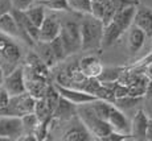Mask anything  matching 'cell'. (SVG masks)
<instances>
[{
  "instance_id": "cell-5",
  "label": "cell",
  "mask_w": 152,
  "mask_h": 141,
  "mask_svg": "<svg viewBox=\"0 0 152 141\" xmlns=\"http://www.w3.org/2000/svg\"><path fill=\"white\" fill-rule=\"evenodd\" d=\"M36 99L32 94L28 91L24 94H20L16 96H11L10 104L5 110L1 111V115H10V116H24L27 113L34 112L36 108Z\"/></svg>"
},
{
  "instance_id": "cell-23",
  "label": "cell",
  "mask_w": 152,
  "mask_h": 141,
  "mask_svg": "<svg viewBox=\"0 0 152 141\" xmlns=\"http://www.w3.org/2000/svg\"><path fill=\"white\" fill-rule=\"evenodd\" d=\"M49 44H50V48H52V50H53L57 61L65 60V57L68 55V53H66V49H65V46H64V42H62V40H61V37L58 36L57 39L50 41Z\"/></svg>"
},
{
  "instance_id": "cell-6",
  "label": "cell",
  "mask_w": 152,
  "mask_h": 141,
  "mask_svg": "<svg viewBox=\"0 0 152 141\" xmlns=\"http://www.w3.org/2000/svg\"><path fill=\"white\" fill-rule=\"evenodd\" d=\"M24 134H25V129L21 117L0 115V139L20 140Z\"/></svg>"
},
{
  "instance_id": "cell-1",
  "label": "cell",
  "mask_w": 152,
  "mask_h": 141,
  "mask_svg": "<svg viewBox=\"0 0 152 141\" xmlns=\"http://www.w3.org/2000/svg\"><path fill=\"white\" fill-rule=\"evenodd\" d=\"M104 24L91 13L81 15V37L82 50H99L103 42Z\"/></svg>"
},
{
  "instance_id": "cell-10",
  "label": "cell",
  "mask_w": 152,
  "mask_h": 141,
  "mask_svg": "<svg viewBox=\"0 0 152 141\" xmlns=\"http://www.w3.org/2000/svg\"><path fill=\"white\" fill-rule=\"evenodd\" d=\"M148 117L143 110H139L135 113L132 121H131V137L134 140H145L147 134V127H148Z\"/></svg>"
},
{
  "instance_id": "cell-24",
  "label": "cell",
  "mask_w": 152,
  "mask_h": 141,
  "mask_svg": "<svg viewBox=\"0 0 152 141\" xmlns=\"http://www.w3.org/2000/svg\"><path fill=\"white\" fill-rule=\"evenodd\" d=\"M142 96H132V95H126L122 98L115 99V105L118 108H132L140 102Z\"/></svg>"
},
{
  "instance_id": "cell-8",
  "label": "cell",
  "mask_w": 152,
  "mask_h": 141,
  "mask_svg": "<svg viewBox=\"0 0 152 141\" xmlns=\"http://www.w3.org/2000/svg\"><path fill=\"white\" fill-rule=\"evenodd\" d=\"M54 87H56V90L58 91L60 96H62L64 99L73 103L74 105L86 104V103L94 102L95 99H98V96L94 95V94H90L85 90H77V89H73V87L64 86V84L58 83V82L54 83Z\"/></svg>"
},
{
  "instance_id": "cell-25",
  "label": "cell",
  "mask_w": 152,
  "mask_h": 141,
  "mask_svg": "<svg viewBox=\"0 0 152 141\" xmlns=\"http://www.w3.org/2000/svg\"><path fill=\"white\" fill-rule=\"evenodd\" d=\"M121 69H103L102 74L98 77L99 81H103V83H113L114 81L119 78V75L122 74Z\"/></svg>"
},
{
  "instance_id": "cell-26",
  "label": "cell",
  "mask_w": 152,
  "mask_h": 141,
  "mask_svg": "<svg viewBox=\"0 0 152 141\" xmlns=\"http://www.w3.org/2000/svg\"><path fill=\"white\" fill-rule=\"evenodd\" d=\"M107 3H99V1H91V15L98 17L99 20L103 19L104 11H106Z\"/></svg>"
},
{
  "instance_id": "cell-9",
  "label": "cell",
  "mask_w": 152,
  "mask_h": 141,
  "mask_svg": "<svg viewBox=\"0 0 152 141\" xmlns=\"http://www.w3.org/2000/svg\"><path fill=\"white\" fill-rule=\"evenodd\" d=\"M1 86L10 92L11 96H16L20 95V94L27 92L28 90H27V84H25L24 69L21 66H17L10 74H5Z\"/></svg>"
},
{
  "instance_id": "cell-31",
  "label": "cell",
  "mask_w": 152,
  "mask_h": 141,
  "mask_svg": "<svg viewBox=\"0 0 152 141\" xmlns=\"http://www.w3.org/2000/svg\"><path fill=\"white\" fill-rule=\"evenodd\" d=\"M145 140L152 141V119L148 120V127H147V134H145Z\"/></svg>"
},
{
  "instance_id": "cell-7",
  "label": "cell",
  "mask_w": 152,
  "mask_h": 141,
  "mask_svg": "<svg viewBox=\"0 0 152 141\" xmlns=\"http://www.w3.org/2000/svg\"><path fill=\"white\" fill-rule=\"evenodd\" d=\"M61 16L58 12L50 11L49 13H46V17L44 20V23L40 26V39L39 41L41 42H50L54 39H57L60 36L61 32Z\"/></svg>"
},
{
  "instance_id": "cell-2",
  "label": "cell",
  "mask_w": 152,
  "mask_h": 141,
  "mask_svg": "<svg viewBox=\"0 0 152 141\" xmlns=\"http://www.w3.org/2000/svg\"><path fill=\"white\" fill-rule=\"evenodd\" d=\"M15 40L16 39L0 31V67L5 74H10L19 66L23 55L21 48Z\"/></svg>"
},
{
  "instance_id": "cell-3",
  "label": "cell",
  "mask_w": 152,
  "mask_h": 141,
  "mask_svg": "<svg viewBox=\"0 0 152 141\" xmlns=\"http://www.w3.org/2000/svg\"><path fill=\"white\" fill-rule=\"evenodd\" d=\"M78 116L83 121V124L89 128L93 136H95L99 140H104V137L113 132V128L109 124V121L97 116V113L93 111L89 103L78 105Z\"/></svg>"
},
{
  "instance_id": "cell-29",
  "label": "cell",
  "mask_w": 152,
  "mask_h": 141,
  "mask_svg": "<svg viewBox=\"0 0 152 141\" xmlns=\"http://www.w3.org/2000/svg\"><path fill=\"white\" fill-rule=\"evenodd\" d=\"M11 1L10 0H0V16L5 12H10Z\"/></svg>"
},
{
  "instance_id": "cell-20",
  "label": "cell",
  "mask_w": 152,
  "mask_h": 141,
  "mask_svg": "<svg viewBox=\"0 0 152 141\" xmlns=\"http://www.w3.org/2000/svg\"><path fill=\"white\" fill-rule=\"evenodd\" d=\"M41 4L46 9L54 11V12H70L68 0H41Z\"/></svg>"
},
{
  "instance_id": "cell-33",
  "label": "cell",
  "mask_w": 152,
  "mask_h": 141,
  "mask_svg": "<svg viewBox=\"0 0 152 141\" xmlns=\"http://www.w3.org/2000/svg\"><path fill=\"white\" fill-rule=\"evenodd\" d=\"M37 1H41V0H37Z\"/></svg>"
},
{
  "instance_id": "cell-14",
  "label": "cell",
  "mask_w": 152,
  "mask_h": 141,
  "mask_svg": "<svg viewBox=\"0 0 152 141\" xmlns=\"http://www.w3.org/2000/svg\"><path fill=\"white\" fill-rule=\"evenodd\" d=\"M136 9H138V4H132V5H128V7H124L123 9H121L114 16L113 21L123 32H127L128 29L131 28V25L134 24Z\"/></svg>"
},
{
  "instance_id": "cell-34",
  "label": "cell",
  "mask_w": 152,
  "mask_h": 141,
  "mask_svg": "<svg viewBox=\"0 0 152 141\" xmlns=\"http://www.w3.org/2000/svg\"><path fill=\"white\" fill-rule=\"evenodd\" d=\"M0 115H1V112H0Z\"/></svg>"
},
{
  "instance_id": "cell-21",
  "label": "cell",
  "mask_w": 152,
  "mask_h": 141,
  "mask_svg": "<svg viewBox=\"0 0 152 141\" xmlns=\"http://www.w3.org/2000/svg\"><path fill=\"white\" fill-rule=\"evenodd\" d=\"M70 11L80 15L91 13V0H68Z\"/></svg>"
},
{
  "instance_id": "cell-4",
  "label": "cell",
  "mask_w": 152,
  "mask_h": 141,
  "mask_svg": "<svg viewBox=\"0 0 152 141\" xmlns=\"http://www.w3.org/2000/svg\"><path fill=\"white\" fill-rule=\"evenodd\" d=\"M60 37L64 42L66 53L73 54L82 49V37H81V21L74 19H64L61 24Z\"/></svg>"
},
{
  "instance_id": "cell-12",
  "label": "cell",
  "mask_w": 152,
  "mask_h": 141,
  "mask_svg": "<svg viewBox=\"0 0 152 141\" xmlns=\"http://www.w3.org/2000/svg\"><path fill=\"white\" fill-rule=\"evenodd\" d=\"M0 31L13 39H21V31L12 11L5 12L0 16Z\"/></svg>"
},
{
  "instance_id": "cell-17",
  "label": "cell",
  "mask_w": 152,
  "mask_h": 141,
  "mask_svg": "<svg viewBox=\"0 0 152 141\" xmlns=\"http://www.w3.org/2000/svg\"><path fill=\"white\" fill-rule=\"evenodd\" d=\"M93 133L89 131V128L83 124V121L81 120L80 123L72 125L68 131L64 133L62 140H93Z\"/></svg>"
},
{
  "instance_id": "cell-11",
  "label": "cell",
  "mask_w": 152,
  "mask_h": 141,
  "mask_svg": "<svg viewBox=\"0 0 152 141\" xmlns=\"http://www.w3.org/2000/svg\"><path fill=\"white\" fill-rule=\"evenodd\" d=\"M107 121H109V124L111 125L113 131L121 132V133H124V134H130L131 124L128 123V120H127V117L124 116V113L122 112L116 105H114L113 107Z\"/></svg>"
},
{
  "instance_id": "cell-30",
  "label": "cell",
  "mask_w": 152,
  "mask_h": 141,
  "mask_svg": "<svg viewBox=\"0 0 152 141\" xmlns=\"http://www.w3.org/2000/svg\"><path fill=\"white\" fill-rule=\"evenodd\" d=\"M144 77L148 79V81H152V62L145 65L144 69Z\"/></svg>"
},
{
  "instance_id": "cell-32",
  "label": "cell",
  "mask_w": 152,
  "mask_h": 141,
  "mask_svg": "<svg viewBox=\"0 0 152 141\" xmlns=\"http://www.w3.org/2000/svg\"><path fill=\"white\" fill-rule=\"evenodd\" d=\"M4 77H5V73H4V70L0 67V86L3 84V81H4Z\"/></svg>"
},
{
  "instance_id": "cell-15",
  "label": "cell",
  "mask_w": 152,
  "mask_h": 141,
  "mask_svg": "<svg viewBox=\"0 0 152 141\" xmlns=\"http://www.w3.org/2000/svg\"><path fill=\"white\" fill-rule=\"evenodd\" d=\"M134 25L145 32L147 37H152V9L148 7H138L134 19Z\"/></svg>"
},
{
  "instance_id": "cell-22",
  "label": "cell",
  "mask_w": 152,
  "mask_h": 141,
  "mask_svg": "<svg viewBox=\"0 0 152 141\" xmlns=\"http://www.w3.org/2000/svg\"><path fill=\"white\" fill-rule=\"evenodd\" d=\"M39 44H40V46H41V58L44 60V62L46 63V66H53L56 62H58L53 50H52V48H50V44L41 42V41H39Z\"/></svg>"
},
{
  "instance_id": "cell-27",
  "label": "cell",
  "mask_w": 152,
  "mask_h": 141,
  "mask_svg": "<svg viewBox=\"0 0 152 141\" xmlns=\"http://www.w3.org/2000/svg\"><path fill=\"white\" fill-rule=\"evenodd\" d=\"M10 100H11L10 92H8V91L5 90L3 86H0V112L8 107V104H10Z\"/></svg>"
},
{
  "instance_id": "cell-16",
  "label": "cell",
  "mask_w": 152,
  "mask_h": 141,
  "mask_svg": "<svg viewBox=\"0 0 152 141\" xmlns=\"http://www.w3.org/2000/svg\"><path fill=\"white\" fill-rule=\"evenodd\" d=\"M80 70L87 78H98L103 71V66L101 65L98 58L89 55V57H85L81 60Z\"/></svg>"
},
{
  "instance_id": "cell-28",
  "label": "cell",
  "mask_w": 152,
  "mask_h": 141,
  "mask_svg": "<svg viewBox=\"0 0 152 141\" xmlns=\"http://www.w3.org/2000/svg\"><path fill=\"white\" fill-rule=\"evenodd\" d=\"M34 0H13V5H15V8H19V9H25Z\"/></svg>"
},
{
  "instance_id": "cell-18",
  "label": "cell",
  "mask_w": 152,
  "mask_h": 141,
  "mask_svg": "<svg viewBox=\"0 0 152 141\" xmlns=\"http://www.w3.org/2000/svg\"><path fill=\"white\" fill-rule=\"evenodd\" d=\"M124 32L119 28L118 25L114 21L109 23L107 25H104V31H103V42L102 45L103 46H111L115 41H118L121 39V36Z\"/></svg>"
},
{
  "instance_id": "cell-13",
  "label": "cell",
  "mask_w": 152,
  "mask_h": 141,
  "mask_svg": "<svg viewBox=\"0 0 152 141\" xmlns=\"http://www.w3.org/2000/svg\"><path fill=\"white\" fill-rule=\"evenodd\" d=\"M128 34H127V48L128 52L135 54L138 53L140 49L144 45V41L147 39V34L143 29H140L136 25H131V28L128 29Z\"/></svg>"
},
{
  "instance_id": "cell-19",
  "label": "cell",
  "mask_w": 152,
  "mask_h": 141,
  "mask_svg": "<svg viewBox=\"0 0 152 141\" xmlns=\"http://www.w3.org/2000/svg\"><path fill=\"white\" fill-rule=\"evenodd\" d=\"M24 12L29 17V20H31L34 25L39 26V28L41 26V24L46 17V8L44 7L41 3H39V4H36V5H29L28 8L24 9Z\"/></svg>"
}]
</instances>
